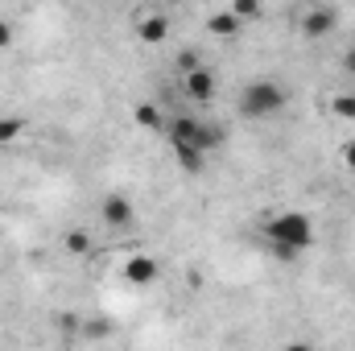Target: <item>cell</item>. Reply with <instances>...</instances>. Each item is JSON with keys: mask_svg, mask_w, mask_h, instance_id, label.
<instances>
[{"mask_svg": "<svg viewBox=\"0 0 355 351\" xmlns=\"http://www.w3.org/2000/svg\"><path fill=\"white\" fill-rule=\"evenodd\" d=\"M166 33H170V17H166V12H157V8H137V37H141V42L157 46V42H166Z\"/></svg>", "mask_w": 355, "mask_h": 351, "instance_id": "277c9868", "label": "cell"}, {"mask_svg": "<svg viewBox=\"0 0 355 351\" xmlns=\"http://www.w3.org/2000/svg\"><path fill=\"white\" fill-rule=\"evenodd\" d=\"M227 12L244 25V21H252V17L261 12V4H257V0H232V4H227Z\"/></svg>", "mask_w": 355, "mask_h": 351, "instance_id": "5bb4252c", "label": "cell"}, {"mask_svg": "<svg viewBox=\"0 0 355 351\" xmlns=\"http://www.w3.org/2000/svg\"><path fill=\"white\" fill-rule=\"evenodd\" d=\"M265 240L281 261H293L314 244V219L306 211H281L265 223Z\"/></svg>", "mask_w": 355, "mask_h": 351, "instance_id": "6da1fadb", "label": "cell"}, {"mask_svg": "<svg viewBox=\"0 0 355 351\" xmlns=\"http://www.w3.org/2000/svg\"><path fill=\"white\" fill-rule=\"evenodd\" d=\"M343 71H347V75H355V50H347V54H343Z\"/></svg>", "mask_w": 355, "mask_h": 351, "instance_id": "ffe728a7", "label": "cell"}, {"mask_svg": "<svg viewBox=\"0 0 355 351\" xmlns=\"http://www.w3.org/2000/svg\"><path fill=\"white\" fill-rule=\"evenodd\" d=\"M281 351H314V343H306V339H293V343H285Z\"/></svg>", "mask_w": 355, "mask_h": 351, "instance_id": "ac0fdd59", "label": "cell"}, {"mask_svg": "<svg viewBox=\"0 0 355 351\" xmlns=\"http://www.w3.org/2000/svg\"><path fill=\"white\" fill-rule=\"evenodd\" d=\"M62 244H67V252H71V257H87V252H91V236H87V232H67V240H62Z\"/></svg>", "mask_w": 355, "mask_h": 351, "instance_id": "4fadbf2b", "label": "cell"}, {"mask_svg": "<svg viewBox=\"0 0 355 351\" xmlns=\"http://www.w3.org/2000/svg\"><path fill=\"white\" fill-rule=\"evenodd\" d=\"M0 46H12V29H8L4 21H0Z\"/></svg>", "mask_w": 355, "mask_h": 351, "instance_id": "d6986e66", "label": "cell"}, {"mask_svg": "<svg viewBox=\"0 0 355 351\" xmlns=\"http://www.w3.org/2000/svg\"><path fill=\"white\" fill-rule=\"evenodd\" d=\"M339 162H343V166H347V170L355 174V141H347V145L339 149Z\"/></svg>", "mask_w": 355, "mask_h": 351, "instance_id": "2e32d148", "label": "cell"}, {"mask_svg": "<svg viewBox=\"0 0 355 351\" xmlns=\"http://www.w3.org/2000/svg\"><path fill=\"white\" fill-rule=\"evenodd\" d=\"M132 120H137L145 132H166V116H162L157 103H137V108H132Z\"/></svg>", "mask_w": 355, "mask_h": 351, "instance_id": "ba28073f", "label": "cell"}, {"mask_svg": "<svg viewBox=\"0 0 355 351\" xmlns=\"http://www.w3.org/2000/svg\"><path fill=\"white\" fill-rule=\"evenodd\" d=\"M207 29L219 33V37H232V33H240V21L223 8V12H211V17H207Z\"/></svg>", "mask_w": 355, "mask_h": 351, "instance_id": "9c48e42d", "label": "cell"}, {"mask_svg": "<svg viewBox=\"0 0 355 351\" xmlns=\"http://www.w3.org/2000/svg\"><path fill=\"white\" fill-rule=\"evenodd\" d=\"M170 149H174L178 166H182L186 174H198V170H202V157H207V153H198V149H190V145H170Z\"/></svg>", "mask_w": 355, "mask_h": 351, "instance_id": "30bf717a", "label": "cell"}, {"mask_svg": "<svg viewBox=\"0 0 355 351\" xmlns=\"http://www.w3.org/2000/svg\"><path fill=\"white\" fill-rule=\"evenodd\" d=\"M331 112H335L339 120H355V91H339V95L331 99Z\"/></svg>", "mask_w": 355, "mask_h": 351, "instance_id": "7c38bea8", "label": "cell"}, {"mask_svg": "<svg viewBox=\"0 0 355 351\" xmlns=\"http://www.w3.org/2000/svg\"><path fill=\"white\" fill-rule=\"evenodd\" d=\"M335 25H339V12L331 4H310L302 12V33L306 37H327V33H335Z\"/></svg>", "mask_w": 355, "mask_h": 351, "instance_id": "3957f363", "label": "cell"}, {"mask_svg": "<svg viewBox=\"0 0 355 351\" xmlns=\"http://www.w3.org/2000/svg\"><path fill=\"white\" fill-rule=\"evenodd\" d=\"M87 335H91V339H103V335H107V323H103V318H91V323H87Z\"/></svg>", "mask_w": 355, "mask_h": 351, "instance_id": "e0dca14e", "label": "cell"}, {"mask_svg": "<svg viewBox=\"0 0 355 351\" xmlns=\"http://www.w3.org/2000/svg\"><path fill=\"white\" fill-rule=\"evenodd\" d=\"M157 273H162V264L153 261L149 252H137V257H128V261H124V277H128L132 285H153V281H157Z\"/></svg>", "mask_w": 355, "mask_h": 351, "instance_id": "52a82bcc", "label": "cell"}, {"mask_svg": "<svg viewBox=\"0 0 355 351\" xmlns=\"http://www.w3.org/2000/svg\"><path fill=\"white\" fill-rule=\"evenodd\" d=\"M21 132H25V120L21 116H0V145H12Z\"/></svg>", "mask_w": 355, "mask_h": 351, "instance_id": "8fae6325", "label": "cell"}, {"mask_svg": "<svg viewBox=\"0 0 355 351\" xmlns=\"http://www.w3.org/2000/svg\"><path fill=\"white\" fill-rule=\"evenodd\" d=\"M182 91H186V99H194V103H211L215 99V75H211V67H198V71H190V75H182Z\"/></svg>", "mask_w": 355, "mask_h": 351, "instance_id": "8992f818", "label": "cell"}, {"mask_svg": "<svg viewBox=\"0 0 355 351\" xmlns=\"http://www.w3.org/2000/svg\"><path fill=\"white\" fill-rule=\"evenodd\" d=\"M285 87L277 83V79H257V83H248V87L240 91V116H248V120H268V116H277L281 108H285Z\"/></svg>", "mask_w": 355, "mask_h": 351, "instance_id": "7a4b0ae2", "label": "cell"}, {"mask_svg": "<svg viewBox=\"0 0 355 351\" xmlns=\"http://www.w3.org/2000/svg\"><path fill=\"white\" fill-rule=\"evenodd\" d=\"M174 67H178V75H190V71L202 67V58H198V50H182V54L174 58Z\"/></svg>", "mask_w": 355, "mask_h": 351, "instance_id": "9a60e30c", "label": "cell"}, {"mask_svg": "<svg viewBox=\"0 0 355 351\" xmlns=\"http://www.w3.org/2000/svg\"><path fill=\"white\" fill-rule=\"evenodd\" d=\"M99 215H103V223H107L112 232H120V228H128V223L137 219V211H132V198H128V194H107V198L99 203Z\"/></svg>", "mask_w": 355, "mask_h": 351, "instance_id": "5b68a950", "label": "cell"}]
</instances>
